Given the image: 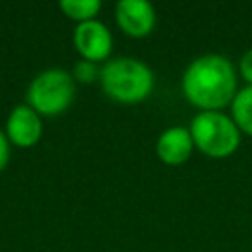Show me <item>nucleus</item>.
<instances>
[{
	"label": "nucleus",
	"instance_id": "nucleus-13",
	"mask_svg": "<svg viewBox=\"0 0 252 252\" xmlns=\"http://www.w3.org/2000/svg\"><path fill=\"white\" fill-rule=\"evenodd\" d=\"M8 159H10V142L6 138V132L0 130V171L8 165Z\"/></svg>",
	"mask_w": 252,
	"mask_h": 252
},
{
	"label": "nucleus",
	"instance_id": "nucleus-2",
	"mask_svg": "<svg viewBox=\"0 0 252 252\" xmlns=\"http://www.w3.org/2000/svg\"><path fill=\"white\" fill-rule=\"evenodd\" d=\"M98 83L108 98L122 104H136L152 94L156 79L144 61L134 57H118L100 67Z\"/></svg>",
	"mask_w": 252,
	"mask_h": 252
},
{
	"label": "nucleus",
	"instance_id": "nucleus-8",
	"mask_svg": "<svg viewBox=\"0 0 252 252\" xmlns=\"http://www.w3.org/2000/svg\"><path fill=\"white\" fill-rule=\"evenodd\" d=\"M193 138L189 128L185 126H171L163 130L156 142V154L165 165H181L193 154Z\"/></svg>",
	"mask_w": 252,
	"mask_h": 252
},
{
	"label": "nucleus",
	"instance_id": "nucleus-9",
	"mask_svg": "<svg viewBox=\"0 0 252 252\" xmlns=\"http://www.w3.org/2000/svg\"><path fill=\"white\" fill-rule=\"evenodd\" d=\"M230 118L240 132L252 136V87L246 85L244 89L236 91L230 102Z\"/></svg>",
	"mask_w": 252,
	"mask_h": 252
},
{
	"label": "nucleus",
	"instance_id": "nucleus-5",
	"mask_svg": "<svg viewBox=\"0 0 252 252\" xmlns=\"http://www.w3.org/2000/svg\"><path fill=\"white\" fill-rule=\"evenodd\" d=\"M73 45L85 61L102 63L110 57L112 33L98 20L83 22V24H77V28L73 32Z\"/></svg>",
	"mask_w": 252,
	"mask_h": 252
},
{
	"label": "nucleus",
	"instance_id": "nucleus-12",
	"mask_svg": "<svg viewBox=\"0 0 252 252\" xmlns=\"http://www.w3.org/2000/svg\"><path fill=\"white\" fill-rule=\"evenodd\" d=\"M238 71H240V77L248 83V87H252V49L242 53L238 61Z\"/></svg>",
	"mask_w": 252,
	"mask_h": 252
},
{
	"label": "nucleus",
	"instance_id": "nucleus-3",
	"mask_svg": "<svg viewBox=\"0 0 252 252\" xmlns=\"http://www.w3.org/2000/svg\"><path fill=\"white\" fill-rule=\"evenodd\" d=\"M189 134L195 148L207 158H228L240 146V130L234 120L220 110H205L193 116Z\"/></svg>",
	"mask_w": 252,
	"mask_h": 252
},
{
	"label": "nucleus",
	"instance_id": "nucleus-11",
	"mask_svg": "<svg viewBox=\"0 0 252 252\" xmlns=\"http://www.w3.org/2000/svg\"><path fill=\"white\" fill-rule=\"evenodd\" d=\"M98 75H100V69L96 67V63H91V61H85V59H81L73 67V73H71L75 83H87V85L96 81Z\"/></svg>",
	"mask_w": 252,
	"mask_h": 252
},
{
	"label": "nucleus",
	"instance_id": "nucleus-4",
	"mask_svg": "<svg viewBox=\"0 0 252 252\" xmlns=\"http://www.w3.org/2000/svg\"><path fill=\"white\" fill-rule=\"evenodd\" d=\"M26 98L39 116L63 114L75 98V81L65 69H45L33 77Z\"/></svg>",
	"mask_w": 252,
	"mask_h": 252
},
{
	"label": "nucleus",
	"instance_id": "nucleus-6",
	"mask_svg": "<svg viewBox=\"0 0 252 252\" xmlns=\"http://www.w3.org/2000/svg\"><path fill=\"white\" fill-rule=\"evenodd\" d=\"M118 28L130 37H146L156 28V10L146 0H120L114 8Z\"/></svg>",
	"mask_w": 252,
	"mask_h": 252
},
{
	"label": "nucleus",
	"instance_id": "nucleus-10",
	"mask_svg": "<svg viewBox=\"0 0 252 252\" xmlns=\"http://www.w3.org/2000/svg\"><path fill=\"white\" fill-rule=\"evenodd\" d=\"M59 8L69 20H75L77 24L96 20V14L100 12L102 4L100 0H61Z\"/></svg>",
	"mask_w": 252,
	"mask_h": 252
},
{
	"label": "nucleus",
	"instance_id": "nucleus-7",
	"mask_svg": "<svg viewBox=\"0 0 252 252\" xmlns=\"http://www.w3.org/2000/svg\"><path fill=\"white\" fill-rule=\"evenodd\" d=\"M43 132L41 116L28 104H18L6 120V138L18 148H32Z\"/></svg>",
	"mask_w": 252,
	"mask_h": 252
},
{
	"label": "nucleus",
	"instance_id": "nucleus-1",
	"mask_svg": "<svg viewBox=\"0 0 252 252\" xmlns=\"http://www.w3.org/2000/svg\"><path fill=\"white\" fill-rule=\"evenodd\" d=\"M183 96L201 112L228 106L236 94V71L228 57L207 53L189 63L181 77Z\"/></svg>",
	"mask_w": 252,
	"mask_h": 252
}]
</instances>
